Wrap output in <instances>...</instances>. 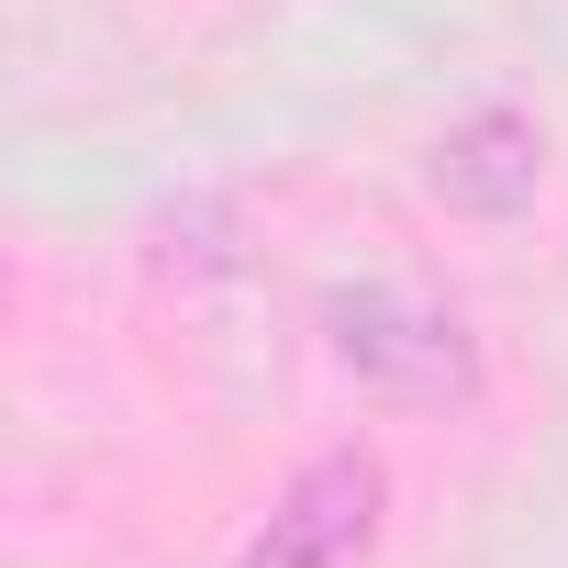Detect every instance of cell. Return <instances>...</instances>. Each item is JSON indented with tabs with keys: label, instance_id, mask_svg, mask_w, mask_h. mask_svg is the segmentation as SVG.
I'll list each match as a JSON object with an SVG mask.
<instances>
[{
	"label": "cell",
	"instance_id": "1",
	"mask_svg": "<svg viewBox=\"0 0 568 568\" xmlns=\"http://www.w3.org/2000/svg\"><path fill=\"white\" fill-rule=\"evenodd\" d=\"M324 346L390 413H457V402H479V335H468V313L435 302V291H413V278H357V291H335L324 302Z\"/></svg>",
	"mask_w": 568,
	"mask_h": 568
},
{
	"label": "cell",
	"instance_id": "3",
	"mask_svg": "<svg viewBox=\"0 0 568 568\" xmlns=\"http://www.w3.org/2000/svg\"><path fill=\"white\" fill-rule=\"evenodd\" d=\"M424 190H435L446 212L513 223V212H535V190H546V134H535L513 101H490V112H468V123H446V134H435Z\"/></svg>",
	"mask_w": 568,
	"mask_h": 568
},
{
	"label": "cell",
	"instance_id": "2",
	"mask_svg": "<svg viewBox=\"0 0 568 568\" xmlns=\"http://www.w3.org/2000/svg\"><path fill=\"white\" fill-rule=\"evenodd\" d=\"M379 513H390V468L368 446H335V457H313L291 490H278V513L245 535L234 568H368Z\"/></svg>",
	"mask_w": 568,
	"mask_h": 568
}]
</instances>
